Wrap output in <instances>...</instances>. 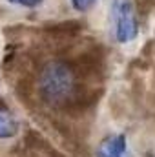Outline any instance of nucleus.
<instances>
[{"instance_id": "obj_1", "label": "nucleus", "mask_w": 155, "mask_h": 157, "mask_svg": "<svg viewBox=\"0 0 155 157\" xmlns=\"http://www.w3.org/2000/svg\"><path fill=\"white\" fill-rule=\"evenodd\" d=\"M37 90L51 108H71L80 104V82L75 66L62 59L47 60L39 71Z\"/></svg>"}, {"instance_id": "obj_2", "label": "nucleus", "mask_w": 155, "mask_h": 157, "mask_svg": "<svg viewBox=\"0 0 155 157\" xmlns=\"http://www.w3.org/2000/svg\"><path fill=\"white\" fill-rule=\"evenodd\" d=\"M113 37L119 44H128L139 33L137 11L131 0H112Z\"/></svg>"}, {"instance_id": "obj_3", "label": "nucleus", "mask_w": 155, "mask_h": 157, "mask_svg": "<svg viewBox=\"0 0 155 157\" xmlns=\"http://www.w3.org/2000/svg\"><path fill=\"white\" fill-rule=\"evenodd\" d=\"M97 157H128L126 135L113 133V135L104 137L97 148Z\"/></svg>"}, {"instance_id": "obj_4", "label": "nucleus", "mask_w": 155, "mask_h": 157, "mask_svg": "<svg viewBox=\"0 0 155 157\" xmlns=\"http://www.w3.org/2000/svg\"><path fill=\"white\" fill-rule=\"evenodd\" d=\"M18 133V121L0 108V139H9Z\"/></svg>"}, {"instance_id": "obj_5", "label": "nucleus", "mask_w": 155, "mask_h": 157, "mask_svg": "<svg viewBox=\"0 0 155 157\" xmlns=\"http://www.w3.org/2000/svg\"><path fill=\"white\" fill-rule=\"evenodd\" d=\"M7 4H11V6H17V7H26V9H33V7H37L40 6L44 0H6Z\"/></svg>"}, {"instance_id": "obj_6", "label": "nucleus", "mask_w": 155, "mask_h": 157, "mask_svg": "<svg viewBox=\"0 0 155 157\" xmlns=\"http://www.w3.org/2000/svg\"><path fill=\"white\" fill-rule=\"evenodd\" d=\"M70 4H71V7H73L75 11L84 13V11H88V9L95 4V0H70Z\"/></svg>"}]
</instances>
